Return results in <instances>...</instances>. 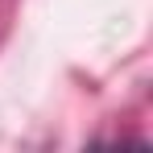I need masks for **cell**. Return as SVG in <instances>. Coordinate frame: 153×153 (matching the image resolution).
Wrapping results in <instances>:
<instances>
[]
</instances>
